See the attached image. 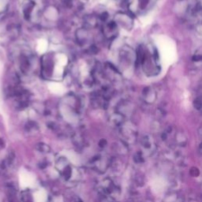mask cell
I'll use <instances>...</instances> for the list:
<instances>
[{"label":"cell","mask_w":202,"mask_h":202,"mask_svg":"<svg viewBox=\"0 0 202 202\" xmlns=\"http://www.w3.org/2000/svg\"><path fill=\"white\" fill-rule=\"evenodd\" d=\"M195 108H197V109H200V107H201V101H200V99H197L195 100Z\"/></svg>","instance_id":"cell-2"},{"label":"cell","mask_w":202,"mask_h":202,"mask_svg":"<svg viewBox=\"0 0 202 202\" xmlns=\"http://www.w3.org/2000/svg\"><path fill=\"white\" fill-rule=\"evenodd\" d=\"M150 3V0H139V7L141 10H144Z\"/></svg>","instance_id":"cell-1"}]
</instances>
